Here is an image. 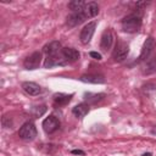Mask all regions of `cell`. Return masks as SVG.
<instances>
[{"label": "cell", "instance_id": "cell-1", "mask_svg": "<svg viewBox=\"0 0 156 156\" xmlns=\"http://www.w3.org/2000/svg\"><path fill=\"white\" fill-rule=\"evenodd\" d=\"M143 24V10H134L122 18L121 26L126 33H136Z\"/></svg>", "mask_w": 156, "mask_h": 156}, {"label": "cell", "instance_id": "cell-2", "mask_svg": "<svg viewBox=\"0 0 156 156\" xmlns=\"http://www.w3.org/2000/svg\"><path fill=\"white\" fill-rule=\"evenodd\" d=\"M18 136L23 140H33L37 136V128L32 121H28L22 124L18 130Z\"/></svg>", "mask_w": 156, "mask_h": 156}, {"label": "cell", "instance_id": "cell-3", "mask_svg": "<svg viewBox=\"0 0 156 156\" xmlns=\"http://www.w3.org/2000/svg\"><path fill=\"white\" fill-rule=\"evenodd\" d=\"M129 54V46L128 44H126L124 41L122 40H118L116 46H115V50L112 52V58L116 61V62H122L127 58Z\"/></svg>", "mask_w": 156, "mask_h": 156}, {"label": "cell", "instance_id": "cell-4", "mask_svg": "<svg viewBox=\"0 0 156 156\" xmlns=\"http://www.w3.org/2000/svg\"><path fill=\"white\" fill-rule=\"evenodd\" d=\"M95 28H96V22H94V21L88 22L83 27V29L79 33V40H80L82 44H88L91 40V38L94 35V32H95Z\"/></svg>", "mask_w": 156, "mask_h": 156}, {"label": "cell", "instance_id": "cell-5", "mask_svg": "<svg viewBox=\"0 0 156 156\" xmlns=\"http://www.w3.org/2000/svg\"><path fill=\"white\" fill-rule=\"evenodd\" d=\"M41 62V52L40 51H34L29 56H27L23 61V67L26 69H37L40 66Z\"/></svg>", "mask_w": 156, "mask_h": 156}, {"label": "cell", "instance_id": "cell-6", "mask_svg": "<svg viewBox=\"0 0 156 156\" xmlns=\"http://www.w3.org/2000/svg\"><path fill=\"white\" fill-rule=\"evenodd\" d=\"M41 126H43V129H44V132L46 134H52V133H55L60 128V121L54 115H50L49 117H46L43 121Z\"/></svg>", "mask_w": 156, "mask_h": 156}, {"label": "cell", "instance_id": "cell-7", "mask_svg": "<svg viewBox=\"0 0 156 156\" xmlns=\"http://www.w3.org/2000/svg\"><path fill=\"white\" fill-rule=\"evenodd\" d=\"M154 48H155V39H154L152 37H147L146 40L144 41V45H143V49H141V52H140V55H139V60H138V61H139V62L146 61V60L150 57V55H151Z\"/></svg>", "mask_w": 156, "mask_h": 156}, {"label": "cell", "instance_id": "cell-8", "mask_svg": "<svg viewBox=\"0 0 156 156\" xmlns=\"http://www.w3.org/2000/svg\"><path fill=\"white\" fill-rule=\"evenodd\" d=\"M85 20H87V16H85L84 11H77V12H72L67 17L66 24L68 28H73V27H77L78 24L83 23Z\"/></svg>", "mask_w": 156, "mask_h": 156}, {"label": "cell", "instance_id": "cell-9", "mask_svg": "<svg viewBox=\"0 0 156 156\" xmlns=\"http://www.w3.org/2000/svg\"><path fill=\"white\" fill-rule=\"evenodd\" d=\"M65 65H67V61L63 58L61 52H58L56 55H52V56H46V58L44 61V67L45 68H51L54 66H65Z\"/></svg>", "mask_w": 156, "mask_h": 156}, {"label": "cell", "instance_id": "cell-10", "mask_svg": "<svg viewBox=\"0 0 156 156\" xmlns=\"http://www.w3.org/2000/svg\"><path fill=\"white\" fill-rule=\"evenodd\" d=\"M61 43L58 40H52L43 46V52L46 54V56H52L58 52H61Z\"/></svg>", "mask_w": 156, "mask_h": 156}, {"label": "cell", "instance_id": "cell-11", "mask_svg": "<svg viewBox=\"0 0 156 156\" xmlns=\"http://www.w3.org/2000/svg\"><path fill=\"white\" fill-rule=\"evenodd\" d=\"M61 54L63 56V58L67 61V63H71V62H76L79 60L80 57V54L78 50L73 49V48H63L61 50Z\"/></svg>", "mask_w": 156, "mask_h": 156}, {"label": "cell", "instance_id": "cell-12", "mask_svg": "<svg viewBox=\"0 0 156 156\" xmlns=\"http://www.w3.org/2000/svg\"><path fill=\"white\" fill-rule=\"evenodd\" d=\"M113 43V34L110 29H106L102 35H101V40H100V49L102 51H107Z\"/></svg>", "mask_w": 156, "mask_h": 156}, {"label": "cell", "instance_id": "cell-13", "mask_svg": "<svg viewBox=\"0 0 156 156\" xmlns=\"http://www.w3.org/2000/svg\"><path fill=\"white\" fill-rule=\"evenodd\" d=\"M22 89L24 90V93H27L28 95H32V96H35V95H39L43 89L39 84L34 83V82H23L22 83Z\"/></svg>", "mask_w": 156, "mask_h": 156}, {"label": "cell", "instance_id": "cell-14", "mask_svg": "<svg viewBox=\"0 0 156 156\" xmlns=\"http://www.w3.org/2000/svg\"><path fill=\"white\" fill-rule=\"evenodd\" d=\"M80 82L84 83H93V84H102L105 83V78L101 74H96V73H89V74H83L79 77Z\"/></svg>", "mask_w": 156, "mask_h": 156}, {"label": "cell", "instance_id": "cell-15", "mask_svg": "<svg viewBox=\"0 0 156 156\" xmlns=\"http://www.w3.org/2000/svg\"><path fill=\"white\" fill-rule=\"evenodd\" d=\"M89 110H90V107H89L88 104L80 102V104L76 105V106L72 108V113H73V116L77 117V118H83V117H85V116L88 115Z\"/></svg>", "mask_w": 156, "mask_h": 156}, {"label": "cell", "instance_id": "cell-16", "mask_svg": "<svg viewBox=\"0 0 156 156\" xmlns=\"http://www.w3.org/2000/svg\"><path fill=\"white\" fill-rule=\"evenodd\" d=\"M73 98V94H63V93H56L54 94L52 99H54V102L58 106H65L67 105Z\"/></svg>", "mask_w": 156, "mask_h": 156}, {"label": "cell", "instance_id": "cell-17", "mask_svg": "<svg viewBox=\"0 0 156 156\" xmlns=\"http://www.w3.org/2000/svg\"><path fill=\"white\" fill-rule=\"evenodd\" d=\"M141 71L144 74H151V73L156 72V56L149 57L146 61H144Z\"/></svg>", "mask_w": 156, "mask_h": 156}, {"label": "cell", "instance_id": "cell-18", "mask_svg": "<svg viewBox=\"0 0 156 156\" xmlns=\"http://www.w3.org/2000/svg\"><path fill=\"white\" fill-rule=\"evenodd\" d=\"M83 11H84L87 18H93V17H95L99 13V5L95 1H90V2H88L85 5Z\"/></svg>", "mask_w": 156, "mask_h": 156}, {"label": "cell", "instance_id": "cell-19", "mask_svg": "<svg viewBox=\"0 0 156 156\" xmlns=\"http://www.w3.org/2000/svg\"><path fill=\"white\" fill-rule=\"evenodd\" d=\"M105 98V94L104 93H99V94H91V93H85L84 94V99L85 101L89 104H96L99 101H101L102 99Z\"/></svg>", "mask_w": 156, "mask_h": 156}, {"label": "cell", "instance_id": "cell-20", "mask_svg": "<svg viewBox=\"0 0 156 156\" xmlns=\"http://www.w3.org/2000/svg\"><path fill=\"white\" fill-rule=\"evenodd\" d=\"M85 2L82 1V0H73V1H69L68 2V9L72 11V12H77V11H83L84 7H85Z\"/></svg>", "mask_w": 156, "mask_h": 156}, {"label": "cell", "instance_id": "cell-21", "mask_svg": "<svg viewBox=\"0 0 156 156\" xmlns=\"http://www.w3.org/2000/svg\"><path fill=\"white\" fill-rule=\"evenodd\" d=\"M30 112L33 113L34 117H40L46 112V106L45 105H39V106H33Z\"/></svg>", "mask_w": 156, "mask_h": 156}, {"label": "cell", "instance_id": "cell-22", "mask_svg": "<svg viewBox=\"0 0 156 156\" xmlns=\"http://www.w3.org/2000/svg\"><path fill=\"white\" fill-rule=\"evenodd\" d=\"M89 55H90V57H93V58H95V60H98V61H100V60L102 58L101 55H100L99 52H96V51H90Z\"/></svg>", "mask_w": 156, "mask_h": 156}, {"label": "cell", "instance_id": "cell-23", "mask_svg": "<svg viewBox=\"0 0 156 156\" xmlns=\"http://www.w3.org/2000/svg\"><path fill=\"white\" fill-rule=\"evenodd\" d=\"M71 154H73V155H85V152L82 151V150H72Z\"/></svg>", "mask_w": 156, "mask_h": 156}, {"label": "cell", "instance_id": "cell-24", "mask_svg": "<svg viewBox=\"0 0 156 156\" xmlns=\"http://www.w3.org/2000/svg\"><path fill=\"white\" fill-rule=\"evenodd\" d=\"M151 134H154V135H156V126H155V127H154V128L151 129Z\"/></svg>", "mask_w": 156, "mask_h": 156}, {"label": "cell", "instance_id": "cell-25", "mask_svg": "<svg viewBox=\"0 0 156 156\" xmlns=\"http://www.w3.org/2000/svg\"><path fill=\"white\" fill-rule=\"evenodd\" d=\"M143 156H151V152H147V154H143Z\"/></svg>", "mask_w": 156, "mask_h": 156}]
</instances>
